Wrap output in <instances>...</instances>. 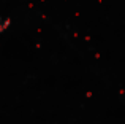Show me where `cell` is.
<instances>
[{"mask_svg": "<svg viewBox=\"0 0 125 124\" xmlns=\"http://www.w3.org/2000/svg\"><path fill=\"white\" fill-rule=\"evenodd\" d=\"M8 25H10V21H8V19H6V21L2 24V18H0V32H2V30H5V29L8 27Z\"/></svg>", "mask_w": 125, "mask_h": 124, "instance_id": "6da1fadb", "label": "cell"}]
</instances>
